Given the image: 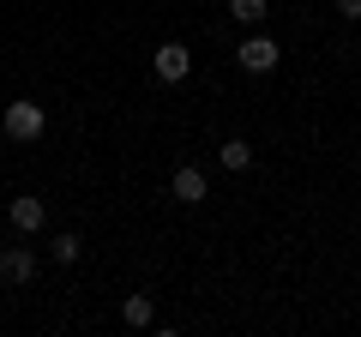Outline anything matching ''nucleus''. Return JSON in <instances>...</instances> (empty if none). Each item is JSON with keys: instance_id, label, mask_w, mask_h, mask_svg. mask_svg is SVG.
<instances>
[{"instance_id": "nucleus-1", "label": "nucleus", "mask_w": 361, "mask_h": 337, "mask_svg": "<svg viewBox=\"0 0 361 337\" xmlns=\"http://www.w3.org/2000/svg\"><path fill=\"white\" fill-rule=\"evenodd\" d=\"M42 127H49L42 103H30V97H13V103H6V139H18V145H37V139H42Z\"/></svg>"}, {"instance_id": "nucleus-2", "label": "nucleus", "mask_w": 361, "mask_h": 337, "mask_svg": "<svg viewBox=\"0 0 361 337\" xmlns=\"http://www.w3.org/2000/svg\"><path fill=\"white\" fill-rule=\"evenodd\" d=\"M235 61H241V73H271V66L283 61V42H271L265 30H247L241 49H235Z\"/></svg>"}, {"instance_id": "nucleus-11", "label": "nucleus", "mask_w": 361, "mask_h": 337, "mask_svg": "<svg viewBox=\"0 0 361 337\" xmlns=\"http://www.w3.org/2000/svg\"><path fill=\"white\" fill-rule=\"evenodd\" d=\"M337 13H343V18H361V0H337Z\"/></svg>"}, {"instance_id": "nucleus-5", "label": "nucleus", "mask_w": 361, "mask_h": 337, "mask_svg": "<svg viewBox=\"0 0 361 337\" xmlns=\"http://www.w3.org/2000/svg\"><path fill=\"white\" fill-rule=\"evenodd\" d=\"M30 277H37V259H30L25 247H6V253H0V283L18 289V283H30Z\"/></svg>"}, {"instance_id": "nucleus-6", "label": "nucleus", "mask_w": 361, "mask_h": 337, "mask_svg": "<svg viewBox=\"0 0 361 337\" xmlns=\"http://www.w3.org/2000/svg\"><path fill=\"white\" fill-rule=\"evenodd\" d=\"M6 217H13V229H18V235H37L42 223H49V211H42V199L18 193V199H13V211H6Z\"/></svg>"}, {"instance_id": "nucleus-4", "label": "nucleus", "mask_w": 361, "mask_h": 337, "mask_svg": "<svg viewBox=\"0 0 361 337\" xmlns=\"http://www.w3.org/2000/svg\"><path fill=\"white\" fill-rule=\"evenodd\" d=\"M169 193H175L180 205H205V193H211V187H205V168L180 163V168H175V181H169Z\"/></svg>"}, {"instance_id": "nucleus-9", "label": "nucleus", "mask_w": 361, "mask_h": 337, "mask_svg": "<svg viewBox=\"0 0 361 337\" xmlns=\"http://www.w3.org/2000/svg\"><path fill=\"white\" fill-rule=\"evenodd\" d=\"M223 168H235V175H247V168H253V145H247V139H223Z\"/></svg>"}, {"instance_id": "nucleus-8", "label": "nucleus", "mask_w": 361, "mask_h": 337, "mask_svg": "<svg viewBox=\"0 0 361 337\" xmlns=\"http://www.w3.org/2000/svg\"><path fill=\"white\" fill-rule=\"evenodd\" d=\"M265 13H271V0H229V18H235V25H247V30L265 25Z\"/></svg>"}, {"instance_id": "nucleus-3", "label": "nucleus", "mask_w": 361, "mask_h": 337, "mask_svg": "<svg viewBox=\"0 0 361 337\" xmlns=\"http://www.w3.org/2000/svg\"><path fill=\"white\" fill-rule=\"evenodd\" d=\"M187 73H193V49H187V42H163V49H157V78H163V85H180Z\"/></svg>"}, {"instance_id": "nucleus-10", "label": "nucleus", "mask_w": 361, "mask_h": 337, "mask_svg": "<svg viewBox=\"0 0 361 337\" xmlns=\"http://www.w3.org/2000/svg\"><path fill=\"white\" fill-rule=\"evenodd\" d=\"M49 253H54V265H73V259H78V235H61V241H49Z\"/></svg>"}, {"instance_id": "nucleus-7", "label": "nucleus", "mask_w": 361, "mask_h": 337, "mask_svg": "<svg viewBox=\"0 0 361 337\" xmlns=\"http://www.w3.org/2000/svg\"><path fill=\"white\" fill-rule=\"evenodd\" d=\"M121 319H127L133 331H145V325H157V301H151V295H127V307H121Z\"/></svg>"}]
</instances>
